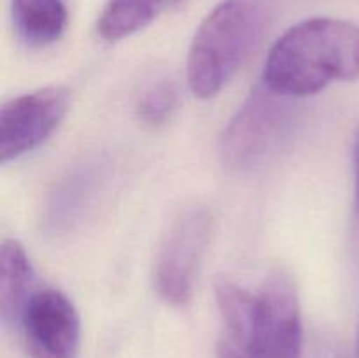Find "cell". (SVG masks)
<instances>
[{
  "label": "cell",
  "instance_id": "cell-2",
  "mask_svg": "<svg viewBox=\"0 0 359 358\" xmlns=\"http://www.w3.org/2000/svg\"><path fill=\"white\" fill-rule=\"evenodd\" d=\"M269 0H223L200 23L188 53V84L200 98H212L258 48L269 28Z\"/></svg>",
  "mask_w": 359,
  "mask_h": 358
},
{
  "label": "cell",
  "instance_id": "cell-13",
  "mask_svg": "<svg viewBox=\"0 0 359 358\" xmlns=\"http://www.w3.org/2000/svg\"><path fill=\"white\" fill-rule=\"evenodd\" d=\"M354 220L359 228V133L354 147Z\"/></svg>",
  "mask_w": 359,
  "mask_h": 358
},
{
  "label": "cell",
  "instance_id": "cell-5",
  "mask_svg": "<svg viewBox=\"0 0 359 358\" xmlns=\"http://www.w3.org/2000/svg\"><path fill=\"white\" fill-rule=\"evenodd\" d=\"M210 232L212 214L205 207L186 209L170 225L154 262V286L165 302L186 305L191 300Z\"/></svg>",
  "mask_w": 359,
  "mask_h": 358
},
{
  "label": "cell",
  "instance_id": "cell-1",
  "mask_svg": "<svg viewBox=\"0 0 359 358\" xmlns=\"http://www.w3.org/2000/svg\"><path fill=\"white\" fill-rule=\"evenodd\" d=\"M359 77V27L337 18H311L287 28L270 48L263 84L287 98Z\"/></svg>",
  "mask_w": 359,
  "mask_h": 358
},
{
  "label": "cell",
  "instance_id": "cell-7",
  "mask_svg": "<svg viewBox=\"0 0 359 358\" xmlns=\"http://www.w3.org/2000/svg\"><path fill=\"white\" fill-rule=\"evenodd\" d=\"M25 343L34 358H76L81 344V319L63 291H34L20 316Z\"/></svg>",
  "mask_w": 359,
  "mask_h": 358
},
{
  "label": "cell",
  "instance_id": "cell-3",
  "mask_svg": "<svg viewBox=\"0 0 359 358\" xmlns=\"http://www.w3.org/2000/svg\"><path fill=\"white\" fill-rule=\"evenodd\" d=\"M290 98L259 84L228 121L221 137V160L235 172L252 171L276 153L293 119Z\"/></svg>",
  "mask_w": 359,
  "mask_h": 358
},
{
  "label": "cell",
  "instance_id": "cell-11",
  "mask_svg": "<svg viewBox=\"0 0 359 358\" xmlns=\"http://www.w3.org/2000/svg\"><path fill=\"white\" fill-rule=\"evenodd\" d=\"M179 105V91L174 83H158L142 93L137 102V116L149 126H161L172 119Z\"/></svg>",
  "mask_w": 359,
  "mask_h": 358
},
{
  "label": "cell",
  "instance_id": "cell-10",
  "mask_svg": "<svg viewBox=\"0 0 359 358\" xmlns=\"http://www.w3.org/2000/svg\"><path fill=\"white\" fill-rule=\"evenodd\" d=\"M181 0H107L97 30L107 42H118L153 23L158 14Z\"/></svg>",
  "mask_w": 359,
  "mask_h": 358
},
{
  "label": "cell",
  "instance_id": "cell-6",
  "mask_svg": "<svg viewBox=\"0 0 359 358\" xmlns=\"http://www.w3.org/2000/svg\"><path fill=\"white\" fill-rule=\"evenodd\" d=\"M70 95L62 86H48L6 102L0 111V161L30 153L62 123Z\"/></svg>",
  "mask_w": 359,
  "mask_h": 358
},
{
  "label": "cell",
  "instance_id": "cell-9",
  "mask_svg": "<svg viewBox=\"0 0 359 358\" xmlns=\"http://www.w3.org/2000/svg\"><path fill=\"white\" fill-rule=\"evenodd\" d=\"M18 35L32 48H44L63 35L67 9L63 0H13Z\"/></svg>",
  "mask_w": 359,
  "mask_h": 358
},
{
  "label": "cell",
  "instance_id": "cell-12",
  "mask_svg": "<svg viewBox=\"0 0 359 358\" xmlns=\"http://www.w3.org/2000/svg\"><path fill=\"white\" fill-rule=\"evenodd\" d=\"M217 358H252L251 354L245 353L241 346L230 340L228 337L219 340L217 344Z\"/></svg>",
  "mask_w": 359,
  "mask_h": 358
},
{
  "label": "cell",
  "instance_id": "cell-8",
  "mask_svg": "<svg viewBox=\"0 0 359 358\" xmlns=\"http://www.w3.org/2000/svg\"><path fill=\"white\" fill-rule=\"evenodd\" d=\"M35 272L23 246L6 239L0 248V314L6 323H18L34 295Z\"/></svg>",
  "mask_w": 359,
  "mask_h": 358
},
{
  "label": "cell",
  "instance_id": "cell-4",
  "mask_svg": "<svg viewBox=\"0 0 359 358\" xmlns=\"http://www.w3.org/2000/svg\"><path fill=\"white\" fill-rule=\"evenodd\" d=\"M252 358H302V312L297 288L283 272L265 281L256 293L249 321L226 336Z\"/></svg>",
  "mask_w": 359,
  "mask_h": 358
},
{
  "label": "cell",
  "instance_id": "cell-14",
  "mask_svg": "<svg viewBox=\"0 0 359 358\" xmlns=\"http://www.w3.org/2000/svg\"><path fill=\"white\" fill-rule=\"evenodd\" d=\"M356 358H359V329H358V339H356Z\"/></svg>",
  "mask_w": 359,
  "mask_h": 358
}]
</instances>
